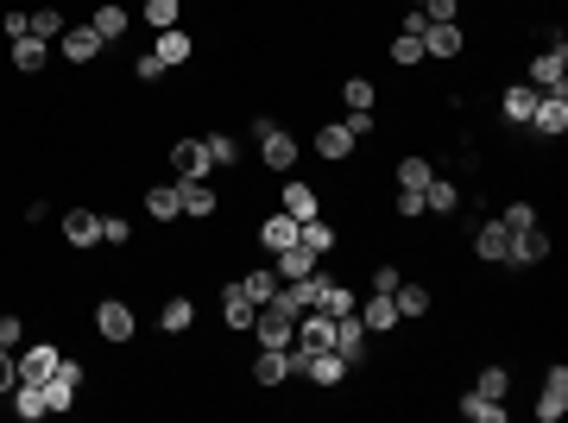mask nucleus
I'll use <instances>...</instances> for the list:
<instances>
[{"instance_id": "obj_1", "label": "nucleus", "mask_w": 568, "mask_h": 423, "mask_svg": "<svg viewBox=\"0 0 568 423\" xmlns=\"http://www.w3.org/2000/svg\"><path fill=\"white\" fill-rule=\"evenodd\" d=\"M83 386H89V367H83L76 354H64V360H57V373L45 379V405H51V417H57V411H76Z\"/></svg>"}, {"instance_id": "obj_2", "label": "nucleus", "mask_w": 568, "mask_h": 423, "mask_svg": "<svg viewBox=\"0 0 568 423\" xmlns=\"http://www.w3.org/2000/svg\"><path fill=\"white\" fill-rule=\"evenodd\" d=\"M537 139H562L568 133V83H556V89H543L537 95V108H531V120H524Z\"/></svg>"}, {"instance_id": "obj_3", "label": "nucleus", "mask_w": 568, "mask_h": 423, "mask_svg": "<svg viewBox=\"0 0 568 423\" xmlns=\"http://www.w3.org/2000/svg\"><path fill=\"white\" fill-rule=\"evenodd\" d=\"M95 335H101V341H114V348H127V341L139 335L133 304H120V297H101V304H95Z\"/></svg>"}, {"instance_id": "obj_4", "label": "nucleus", "mask_w": 568, "mask_h": 423, "mask_svg": "<svg viewBox=\"0 0 568 423\" xmlns=\"http://www.w3.org/2000/svg\"><path fill=\"white\" fill-rule=\"evenodd\" d=\"M247 335L259 341V348H291V335H297V316L284 310V304H259Z\"/></svg>"}, {"instance_id": "obj_5", "label": "nucleus", "mask_w": 568, "mask_h": 423, "mask_svg": "<svg viewBox=\"0 0 568 423\" xmlns=\"http://www.w3.org/2000/svg\"><path fill=\"white\" fill-rule=\"evenodd\" d=\"M165 158H171V177H177V184H190V177H209V171H215V158H209L202 139H177Z\"/></svg>"}, {"instance_id": "obj_6", "label": "nucleus", "mask_w": 568, "mask_h": 423, "mask_svg": "<svg viewBox=\"0 0 568 423\" xmlns=\"http://www.w3.org/2000/svg\"><path fill=\"white\" fill-rule=\"evenodd\" d=\"M550 253H556V240L543 234V228H518L512 247H505V266H543Z\"/></svg>"}, {"instance_id": "obj_7", "label": "nucleus", "mask_w": 568, "mask_h": 423, "mask_svg": "<svg viewBox=\"0 0 568 423\" xmlns=\"http://www.w3.org/2000/svg\"><path fill=\"white\" fill-rule=\"evenodd\" d=\"M537 417L543 423H562L568 417V367L556 360L550 373H543V392H537Z\"/></svg>"}, {"instance_id": "obj_8", "label": "nucleus", "mask_w": 568, "mask_h": 423, "mask_svg": "<svg viewBox=\"0 0 568 423\" xmlns=\"http://www.w3.org/2000/svg\"><path fill=\"white\" fill-rule=\"evenodd\" d=\"M127 26H133V13L120 7V0H95V13H89V32L101 38V45H120V38H127Z\"/></svg>"}, {"instance_id": "obj_9", "label": "nucleus", "mask_w": 568, "mask_h": 423, "mask_svg": "<svg viewBox=\"0 0 568 423\" xmlns=\"http://www.w3.org/2000/svg\"><path fill=\"white\" fill-rule=\"evenodd\" d=\"M329 348L348 360V367H360V360H367V322H360L354 310H348V316H335V341H329Z\"/></svg>"}, {"instance_id": "obj_10", "label": "nucleus", "mask_w": 568, "mask_h": 423, "mask_svg": "<svg viewBox=\"0 0 568 423\" xmlns=\"http://www.w3.org/2000/svg\"><path fill=\"white\" fill-rule=\"evenodd\" d=\"M57 360H64V348H51V341H38V348L13 354V367H19V379H26V386H45V379L57 373Z\"/></svg>"}, {"instance_id": "obj_11", "label": "nucleus", "mask_w": 568, "mask_h": 423, "mask_svg": "<svg viewBox=\"0 0 568 423\" xmlns=\"http://www.w3.org/2000/svg\"><path fill=\"white\" fill-rule=\"evenodd\" d=\"M64 240H70L76 253L101 247V215H95V209H83V203H70V209H64Z\"/></svg>"}, {"instance_id": "obj_12", "label": "nucleus", "mask_w": 568, "mask_h": 423, "mask_svg": "<svg viewBox=\"0 0 568 423\" xmlns=\"http://www.w3.org/2000/svg\"><path fill=\"white\" fill-rule=\"evenodd\" d=\"M524 83H531V89H556V83H568V51H562V38H556L550 51H537V57H531V76H524Z\"/></svg>"}, {"instance_id": "obj_13", "label": "nucleus", "mask_w": 568, "mask_h": 423, "mask_svg": "<svg viewBox=\"0 0 568 423\" xmlns=\"http://www.w3.org/2000/svg\"><path fill=\"white\" fill-rule=\"evenodd\" d=\"M354 146H360V139H354L348 127H341V120L316 127V158H322V165H348V158H354Z\"/></svg>"}, {"instance_id": "obj_14", "label": "nucleus", "mask_w": 568, "mask_h": 423, "mask_svg": "<svg viewBox=\"0 0 568 423\" xmlns=\"http://www.w3.org/2000/svg\"><path fill=\"white\" fill-rule=\"evenodd\" d=\"M303 379H310L316 392H335L341 379H348V360H341L335 348H322V354H310V360H303Z\"/></svg>"}, {"instance_id": "obj_15", "label": "nucleus", "mask_w": 568, "mask_h": 423, "mask_svg": "<svg viewBox=\"0 0 568 423\" xmlns=\"http://www.w3.org/2000/svg\"><path fill=\"white\" fill-rule=\"evenodd\" d=\"M278 209L291 215V221H316V215H322V196H316V184L291 177V184H284V196H278Z\"/></svg>"}, {"instance_id": "obj_16", "label": "nucleus", "mask_w": 568, "mask_h": 423, "mask_svg": "<svg viewBox=\"0 0 568 423\" xmlns=\"http://www.w3.org/2000/svg\"><path fill=\"white\" fill-rule=\"evenodd\" d=\"M461 51H468V38H461V26H455V19H442V26H430V32H423V57H442V64H455Z\"/></svg>"}, {"instance_id": "obj_17", "label": "nucleus", "mask_w": 568, "mask_h": 423, "mask_svg": "<svg viewBox=\"0 0 568 423\" xmlns=\"http://www.w3.org/2000/svg\"><path fill=\"white\" fill-rule=\"evenodd\" d=\"M354 316L367 322V335H392L398 322H404V316H398V304H392V297H385V291H373L367 304H354Z\"/></svg>"}, {"instance_id": "obj_18", "label": "nucleus", "mask_w": 568, "mask_h": 423, "mask_svg": "<svg viewBox=\"0 0 568 423\" xmlns=\"http://www.w3.org/2000/svg\"><path fill=\"white\" fill-rule=\"evenodd\" d=\"M537 95H543V89H531V83H505L499 120H505V127H524V120H531V108H537Z\"/></svg>"}, {"instance_id": "obj_19", "label": "nucleus", "mask_w": 568, "mask_h": 423, "mask_svg": "<svg viewBox=\"0 0 568 423\" xmlns=\"http://www.w3.org/2000/svg\"><path fill=\"white\" fill-rule=\"evenodd\" d=\"M284 379H291V360H284V348H259V354H253V386H259V392H278Z\"/></svg>"}, {"instance_id": "obj_20", "label": "nucleus", "mask_w": 568, "mask_h": 423, "mask_svg": "<svg viewBox=\"0 0 568 423\" xmlns=\"http://www.w3.org/2000/svg\"><path fill=\"white\" fill-rule=\"evenodd\" d=\"M177 203H184L190 221H209V215L221 209V196L209 190V177H190V184H177Z\"/></svg>"}, {"instance_id": "obj_21", "label": "nucleus", "mask_w": 568, "mask_h": 423, "mask_svg": "<svg viewBox=\"0 0 568 423\" xmlns=\"http://www.w3.org/2000/svg\"><path fill=\"white\" fill-rule=\"evenodd\" d=\"M158 64H165V70H184L190 64V57H196V38L184 32V26H171V32H158Z\"/></svg>"}, {"instance_id": "obj_22", "label": "nucleus", "mask_w": 568, "mask_h": 423, "mask_svg": "<svg viewBox=\"0 0 568 423\" xmlns=\"http://www.w3.org/2000/svg\"><path fill=\"white\" fill-rule=\"evenodd\" d=\"M505 247H512V228H505V221H480L474 228V253L486 266H505Z\"/></svg>"}, {"instance_id": "obj_23", "label": "nucleus", "mask_w": 568, "mask_h": 423, "mask_svg": "<svg viewBox=\"0 0 568 423\" xmlns=\"http://www.w3.org/2000/svg\"><path fill=\"white\" fill-rule=\"evenodd\" d=\"M7 57H13V70H19V76H38V70L51 64V45L26 32V38H13V45H7Z\"/></svg>"}, {"instance_id": "obj_24", "label": "nucleus", "mask_w": 568, "mask_h": 423, "mask_svg": "<svg viewBox=\"0 0 568 423\" xmlns=\"http://www.w3.org/2000/svg\"><path fill=\"white\" fill-rule=\"evenodd\" d=\"M461 203H468V196H461L449 177H430V184H423V215H461Z\"/></svg>"}, {"instance_id": "obj_25", "label": "nucleus", "mask_w": 568, "mask_h": 423, "mask_svg": "<svg viewBox=\"0 0 568 423\" xmlns=\"http://www.w3.org/2000/svg\"><path fill=\"white\" fill-rule=\"evenodd\" d=\"M297 228H303V221H291V215H266V221H259V247H266V253H284V247H297Z\"/></svg>"}, {"instance_id": "obj_26", "label": "nucleus", "mask_w": 568, "mask_h": 423, "mask_svg": "<svg viewBox=\"0 0 568 423\" xmlns=\"http://www.w3.org/2000/svg\"><path fill=\"white\" fill-rule=\"evenodd\" d=\"M253 310H259V304H247V291H240V278H234V285L221 291V322H228L234 335H247V329H253Z\"/></svg>"}, {"instance_id": "obj_27", "label": "nucleus", "mask_w": 568, "mask_h": 423, "mask_svg": "<svg viewBox=\"0 0 568 423\" xmlns=\"http://www.w3.org/2000/svg\"><path fill=\"white\" fill-rule=\"evenodd\" d=\"M259 158H266V171H291L297 165V139L284 133V127H272L266 139H259Z\"/></svg>"}, {"instance_id": "obj_28", "label": "nucleus", "mask_w": 568, "mask_h": 423, "mask_svg": "<svg viewBox=\"0 0 568 423\" xmlns=\"http://www.w3.org/2000/svg\"><path fill=\"white\" fill-rule=\"evenodd\" d=\"M57 51H64L70 64H95V57H101V38H95L89 26H64V38H57Z\"/></svg>"}, {"instance_id": "obj_29", "label": "nucleus", "mask_w": 568, "mask_h": 423, "mask_svg": "<svg viewBox=\"0 0 568 423\" xmlns=\"http://www.w3.org/2000/svg\"><path fill=\"white\" fill-rule=\"evenodd\" d=\"M455 411L468 417V423H505V398H486V392H461V398H455Z\"/></svg>"}, {"instance_id": "obj_30", "label": "nucleus", "mask_w": 568, "mask_h": 423, "mask_svg": "<svg viewBox=\"0 0 568 423\" xmlns=\"http://www.w3.org/2000/svg\"><path fill=\"white\" fill-rule=\"evenodd\" d=\"M7 405H13V417H26V423L51 417V405H45V386H26V379H19V386L7 392Z\"/></svg>"}, {"instance_id": "obj_31", "label": "nucleus", "mask_w": 568, "mask_h": 423, "mask_svg": "<svg viewBox=\"0 0 568 423\" xmlns=\"http://www.w3.org/2000/svg\"><path fill=\"white\" fill-rule=\"evenodd\" d=\"M158 329H165V335H190V329H196V304H190V297H165Z\"/></svg>"}, {"instance_id": "obj_32", "label": "nucleus", "mask_w": 568, "mask_h": 423, "mask_svg": "<svg viewBox=\"0 0 568 423\" xmlns=\"http://www.w3.org/2000/svg\"><path fill=\"white\" fill-rule=\"evenodd\" d=\"M297 247H310V253L322 259V253H335V247H341V234H335L329 221L316 215V221H303V228H297Z\"/></svg>"}, {"instance_id": "obj_33", "label": "nucleus", "mask_w": 568, "mask_h": 423, "mask_svg": "<svg viewBox=\"0 0 568 423\" xmlns=\"http://www.w3.org/2000/svg\"><path fill=\"white\" fill-rule=\"evenodd\" d=\"M322 259L310 253V247H284V253H272V272L278 278H303V272H316Z\"/></svg>"}, {"instance_id": "obj_34", "label": "nucleus", "mask_w": 568, "mask_h": 423, "mask_svg": "<svg viewBox=\"0 0 568 423\" xmlns=\"http://www.w3.org/2000/svg\"><path fill=\"white\" fill-rule=\"evenodd\" d=\"M430 177H436V165H430L423 152H404V158H398V190H423Z\"/></svg>"}, {"instance_id": "obj_35", "label": "nucleus", "mask_w": 568, "mask_h": 423, "mask_svg": "<svg viewBox=\"0 0 568 423\" xmlns=\"http://www.w3.org/2000/svg\"><path fill=\"white\" fill-rule=\"evenodd\" d=\"M146 215H152V221H177V215H184V203H177V184H152V190H146Z\"/></svg>"}, {"instance_id": "obj_36", "label": "nucleus", "mask_w": 568, "mask_h": 423, "mask_svg": "<svg viewBox=\"0 0 568 423\" xmlns=\"http://www.w3.org/2000/svg\"><path fill=\"white\" fill-rule=\"evenodd\" d=\"M240 291H247V304H272V297H278V272L272 266H253L247 278H240Z\"/></svg>"}, {"instance_id": "obj_37", "label": "nucleus", "mask_w": 568, "mask_h": 423, "mask_svg": "<svg viewBox=\"0 0 568 423\" xmlns=\"http://www.w3.org/2000/svg\"><path fill=\"white\" fill-rule=\"evenodd\" d=\"M392 304H398V316H430V304H436V297H430V285H398L392 291Z\"/></svg>"}, {"instance_id": "obj_38", "label": "nucleus", "mask_w": 568, "mask_h": 423, "mask_svg": "<svg viewBox=\"0 0 568 423\" xmlns=\"http://www.w3.org/2000/svg\"><path fill=\"white\" fill-rule=\"evenodd\" d=\"M139 19H146L152 32H171L177 19H184V0H146V7H139Z\"/></svg>"}, {"instance_id": "obj_39", "label": "nucleus", "mask_w": 568, "mask_h": 423, "mask_svg": "<svg viewBox=\"0 0 568 423\" xmlns=\"http://www.w3.org/2000/svg\"><path fill=\"white\" fill-rule=\"evenodd\" d=\"M316 310H322V316H348V310H354V291L341 285V278H322V297H316Z\"/></svg>"}, {"instance_id": "obj_40", "label": "nucleus", "mask_w": 568, "mask_h": 423, "mask_svg": "<svg viewBox=\"0 0 568 423\" xmlns=\"http://www.w3.org/2000/svg\"><path fill=\"white\" fill-rule=\"evenodd\" d=\"M32 38H64V7H57V0H45V7H32Z\"/></svg>"}, {"instance_id": "obj_41", "label": "nucleus", "mask_w": 568, "mask_h": 423, "mask_svg": "<svg viewBox=\"0 0 568 423\" xmlns=\"http://www.w3.org/2000/svg\"><path fill=\"white\" fill-rule=\"evenodd\" d=\"M474 392H486V398H505V392H512V367H499V360H493V367H480Z\"/></svg>"}, {"instance_id": "obj_42", "label": "nucleus", "mask_w": 568, "mask_h": 423, "mask_svg": "<svg viewBox=\"0 0 568 423\" xmlns=\"http://www.w3.org/2000/svg\"><path fill=\"white\" fill-rule=\"evenodd\" d=\"M385 57H392L398 70H417V64H423V38H404V32H398V38H392V51H385Z\"/></svg>"}, {"instance_id": "obj_43", "label": "nucleus", "mask_w": 568, "mask_h": 423, "mask_svg": "<svg viewBox=\"0 0 568 423\" xmlns=\"http://www.w3.org/2000/svg\"><path fill=\"white\" fill-rule=\"evenodd\" d=\"M341 102H348V108H373L379 89L367 83V76H348V83H341Z\"/></svg>"}, {"instance_id": "obj_44", "label": "nucleus", "mask_w": 568, "mask_h": 423, "mask_svg": "<svg viewBox=\"0 0 568 423\" xmlns=\"http://www.w3.org/2000/svg\"><path fill=\"white\" fill-rule=\"evenodd\" d=\"M202 146H209V158H215V165H240V146H234V133H209Z\"/></svg>"}, {"instance_id": "obj_45", "label": "nucleus", "mask_w": 568, "mask_h": 423, "mask_svg": "<svg viewBox=\"0 0 568 423\" xmlns=\"http://www.w3.org/2000/svg\"><path fill=\"white\" fill-rule=\"evenodd\" d=\"M0 32H7V45H13V38H26L32 32V13L26 7H0Z\"/></svg>"}, {"instance_id": "obj_46", "label": "nucleus", "mask_w": 568, "mask_h": 423, "mask_svg": "<svg viewBox=\"0 0 568 423\" xmlns=\"http://www.w3.org/2000/svg\"><path fill=\"white\" fill-rule=\"evenodd\" d=\"M101 240H108V247H127V240H133V221H127V215H101Z\"/></svg>"}, {"instance_id": "obj_47", "label": "nucleus", "mask_w": 568, "mask_h": 423, "mask_svg": "<svg viewBox=\"0 0 568 423\" xmlns=\"http://www.w3.org/2000/svg\"><path fill=\"white\" fill-rule=\"evenodd\" d=\"M341 127H348L354 139H373V133H379V120H373V108H348V120H341Z\"/></svg>"}, {"instance_id": "obj_48", "label": "nucleus", "mask_w": 568, "mask_h": 423, "mask_svg": "<svg viewBox=\"0 0 568 423\" xmlns=\"http://www.w3.org/2000/svg\"><path fill=\"white\" fill-rule=\"evenodd\" d=\"M19 341H26V322H19L13 310H0V348H13V354H19Z\"/></svg>"}, {"instance_id": "obj_49", "label": "nucleus", "mask_w": 568, "mask_h": 423, "mask_svg": "<svg viewBox=\"0 0 568 423\" xmlns=\"http://www.w3.org/2000/svg\"><path fill=\"white\" fill-rule=\"evenodd\" d=\"M499 221L518 234V228H537V209H531V203H505V215H499Z\"/></svg>"}, {"instance_id": "obj_50", "label": "nucleus", "mask_w": 568, "mask_h": 423, "mask_svg": "<svg viewBox=\"0 0 568 423\" xmlns=\"http://www.w3.org/2000/svg\"><path fill=\"white\" fill-rule=\"evenodd\" d=\"M133 76H139V83H165V64H158V51H146V57H139V64H133Z\"/></svg>"}, {"instance_id": "obj_51", "label": "nucleus", "mask_w": 568, "mask_h": 423, "mask_svg": "<svg viewBox=\"0 0 568 423\" xmlns=\"http://www.w3.org/2000/svg\"><path fill=\"white\" fill-rule=\"evenodd\" d=\"M392 209H398V221H417V215H423V190H398Z\"/></svg>"}, {"instance_id": "obj_52", "label": "nucleus", "mask_w": 568, "mask_h": 423, "mask_svg": "<svg viewBox=\"0 0 568 423\" xmlns=\"http://www.w3.org/2000/svg\"><path fill=\"white\" fill-rule=\"evenodd\" d=\"M455 7H461V0H423V19L442 26V19H455Z\"/></svg>"}, {"instance_id": "obj_53", "label": "nucleus", "mask_w": 568, "mask_h": 423, "mask_svg": "<svg viewBox=\"0 0 568 423\" xmlns=\"http://www.w3.org/2000/svg\"><path fill=\"white\" fill-rule=\"evenodd\" d=\"M19 386V367H13V348H0V398Z\"/></svg>"}, {"instance_id": "obj_54", "label": "nucleus", "mask_w": 568, "mask_h": 423, "mask_svg": "<svg viewBox=\"0 0 568 423\" xmlns=\"http://www.w3.org/2000/svg\"><path fill=\"white\" fill-rule=\"evenodd\" d=\"M404 38H423V32H430V19H423V7H404V26H398Z\"/></svg>"}, {"instance_id": "obj_55", "label": "nucleus", "mask_w": 568, "mask_h": 423, "mask_svg": "<svg viewBox=\"0 0 568 423\" xmlns=\"http://www.w3.org/2000/svg\"><path fill=\"white\" fill-rule=\"evenodd\" d=\"M404 285V278H398V266H373V291H385V297H392Z\"/></svg>"}, {"instance_id": "obj_56", "label": "nucleus", "mask_w": 568, "mask_h": 423, "mask_svg": "<svg viewBox=\"0 0 568 423\" xmlns=\"http://www.w3.org/2000/svg\"><path fill=\"white\" fill-rule=\"evenodd\" d=\"M404 7H423V0H404Z\"/></svg>"}]
</instances>
